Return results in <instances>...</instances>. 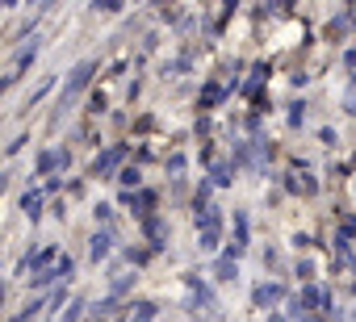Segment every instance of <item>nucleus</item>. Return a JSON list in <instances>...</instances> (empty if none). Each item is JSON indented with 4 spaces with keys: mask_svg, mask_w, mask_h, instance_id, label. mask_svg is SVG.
Returning <instances> with one entry per match:
<instances>
[{
    "mask_svg": "<svg viewBox=\"0 0 356 322\" xmlns=\"http://www.w3.org/2000/svg\"><path fill=\"white\" fill-rule=\"evenodd\" d=\"M88 76H92V63H84V67H76V76H72V84L63 88V105H67V101H76V92H80V88L88 84Z\"/></svg>",
    "mask_w": 356,
    "mask_h": 322,
    "instance_id": "1",
    "label": "nucleus"
},
{
    "mask_svg": "<svg viewBox=\"0 0 356 322\" xmlns=\"http://www.w3.org/2000/svg\"><path fill=\"white\" fill-rule=\"evenodd\" d=\"M105 251H109V235H97V239H92V260H101Z\"/></svg>",
    "mask_w": 356,
    "mask_h": 322,
    "instance_id": "2",
    "label": "nucleus"
},
{
    "mask_svg": "<svg viewBox=\"0 0 356 322\" xmlns=\"http://www.w3.org/2000/svg\"><path fill=\"white\" fill-rule=\"evenodd\" d=\"M118 155H122V151H109V155H105V159H97V172H109V168H113V164H118Z\"/></svg>",
    "mask_w": 356,
    "mask_h": 322,
    "instance_id": "4",
    "label": "nucleus"
},
{
    "mask_svg": "<svg viewBox=\"0 0 356 322\" xmlns=\"http://www.w3.org/2000/svg\"><path fill=\"white\" fill-rule=\"evenodd\" d=\"M277 297H281V289H260V293H256V301H260V305H273Z\"/></svg>",
    "mask_w": 356,
    "mask_h": 322,
    "instance_id": "3",
    "label": "nucleus"
}]
</instances>
